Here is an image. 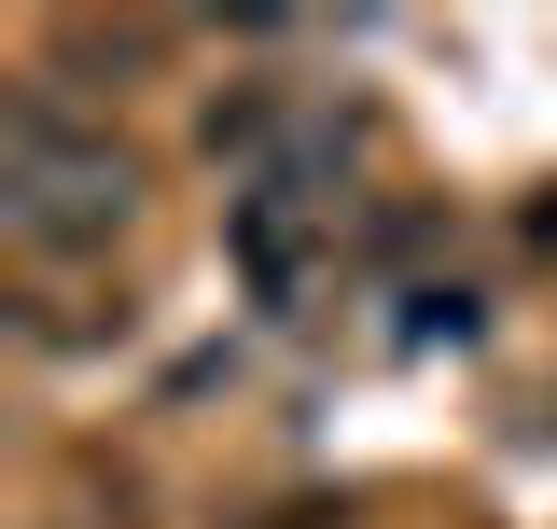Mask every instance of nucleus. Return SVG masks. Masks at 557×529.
<instances>
[{
	"instance_id": "5",
	"label": "nucleus",
	"mask_w": 557,
	"mask_h": 529,
	"mask_svg": "<svg viewBox=\"0 0 557 529\" xmlns=\"http://www.w3.org/2000/svg\"><path fill=\"white\" fill-rule=\"evenodd\" d=\"M530 251H557V182H544V196H530Z\"/></svg>"
},
{
	"instance_id": "4",
	"label": "nucleus",
	"mask_w": 557,
	"mask_h": 529,
	"mask_svg": "<svg viewBox=\"0 0 557 529\" xmlns=\"http://www.w3.org/2000/svg\"><path fill=\"white\" fill-rule=\"evenodd\" d=\"M432 334L460 348V334H474V293H418V307H405V348H432Z\"/></svg>"
},
{
	"instance_id": "1",
	"label": "nucleus",
	"mask_w": 557,
	"mask_h": 529,
	"mask_svg": "<svg viewBox=\"0 0 557 529\" xmlns=\"http://www.w3.org/2000/svg\"><path fill=\"white\" fill-rule=\"evenodd\" d=\"M0 223H14L28 264L112 251V237L139 223V153L84 139L57 112V84H14V112H0Z\"/></svg>"
},
{
	"instance_id": "3",
	"label": "nucleus",
	"mask_w": 557,
	"mask_h": 529,
	"mask_svg": "<svg viewBox=\"0 0 557 529\" xmlns=\"http://www.w3.org/2000/svg\"><path fill=\"white\" fill-rule=\"evenodd\" d=\"M265 126H278V112H265V84H237V98H209V153H265Z\"/></svg>"
},
{
	"instance_id": "6",
	"label": "nucleus",
	"mask_w": 557,
	"mask_h": 529,
	"mask_svg": "<svg viewBox=\"0 0 557 529\" xmlns=\"http://www.w3.org/2000/svg\"><path fill=\"white\" fill-rule=\"evenodd\" d=\"M265 529H321V516H265Z\"/></svg>"
},
{
	"instance_id": "2",
	"label": "nucleus",
	"mask_w": 557,
	"mask_h": 529,
	"mask_svg": "<svg viewBox=\"0 0 557 529\" xmlns=\"http://www.w3.org/2000/svg\"><path fill=\"white\" fill-rule=\"evenodd\" d=\"M335 223V196H293V182H251V196L223 209V251H237V279L265 293V307H293L307 293V237Z\"/></svg>"
}]
</instances>
